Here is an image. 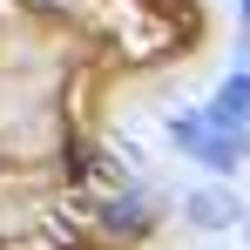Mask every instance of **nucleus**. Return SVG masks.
<instances>
[{
    "label": "nucleus",
    "instance_id": "1",
    "mask_svg": "<svg viewBox=\"0 0 250 250\" xmlns=\"http://www.w3.org/2000/svg\"><path fill=\"white\" fill-rule=\"evenodd\" d=\"M82 209H88V230L108 250H135L163 230V203H156L149 183H108V189L82 196Z\"/></svg>",
    "mask_w": 250,
    "mask_h": 250
},
{
    "label": "nucleus",
    "instance_id": "2",
    "mask_svg": "<svg viewBox=\"0 0 250 250\" xmlns=\"http://www.w3.org/2000/svg\"><path fill=\"white\" fill-rule=\"evenodd\" d=\"M250 203L237 196V183H189L183 189V223L203 230V237H223V230H244Z\"/></svg>",
    "mask_w": 250,
    "mask_h": 250
},
{
    "label": "nucleus",
    "instance_id": "3",
    "mask_svg": "<svg viewBox=\"0 0 250 250\" xmlns=\"http://www.w3.org/2000/svg\"><path fill=\"white\" fill-rule=\"evenodd\" d=\"M203 115H209L216 135H230V142H244V149H250V75H244V68H230L223 82L209 88Z\"/></svg>",
    "mask_w": 250,
    "mask_h": 250
},
{
    "label": "nucleus",
    "instance_id": "4",
    "mask_svg": "<svg viewBox=\"0 0 250 250\" xmlns=\"http://www.w3.org/2000/svg\"><path fill=\"white\" fill-rule=\"evenodd\" d=\"M230 68L250 75V27H237V41H230Z\"/></svg>",
    "mask_w": 250,
    "mask_h": 250
},
{
    "label": "nucleus",
    "instance_id": "5",
    "mask_svg": "<svg viewBox=\"0 0 250 250\" xmlns=\"http://www.w3.org/2000/svg\"><path fill=\"white\" fill-rule=\"evenodd\" d=\"M237 27H250V0H237Z\"/></svg>",
    "mask_w": 250,
    "mask_h": 250
},
{
    "label": "nucleus",
    "instance_id": "6",
    "mask_svg": "<svg viewBox=\"0 0 250 250\" xmlns=\"http://www.w3.org/2000/svg\"><path fill=\"white\" fill-rule=\"evenodd\" d=\"M244 244H250V216H244Z\"/></svg>",
    "mask_w": 250,
    "mask_h": 250
}]
</instances>
